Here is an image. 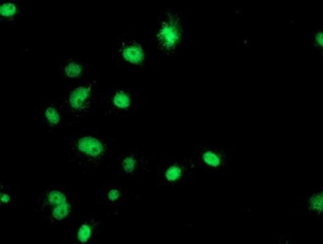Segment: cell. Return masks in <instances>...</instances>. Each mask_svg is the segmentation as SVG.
<instances>
[{
    "mask_svg": "<svg viewBox=\"0 0 323 244\" xmlns=\"http://www.w3.org/2000/svg\"><path fill=\"white\" fill-rule=\"evenodd\" d=\"M188 39L187 22L183 12L165 8L156 17L151 44L161 57L172 58L184 50Z\"/></svg>",
    "mask_w": 323,
    "mask_h": 244,
    "instance_id": "obj_1",
    "label": "cell"
},
{
    "mask_svg": "<svg viewBox=\"0 0 323 244\" xmlns=\"http://www.w3.org/2000/svg\"><path fill=\"white\" fill-rule=\"evenodd\" d=\"M67 149L70 161L87 171L101 167L112 151L109 140L94 131L74 135L68 141Z\"/></svg>",
    "mask_w": 323,
    "mask_h": 244,
    "instance_id": "obj_2",
    "label": "cell"
},
{
    "mask_svg": "<svg viewBox=\"0 0 323 244\" xmlns=\"http://www.w3.org/2000/svg\"><path fill=\"white\" fill-rule=\"evenodd\" d=\"M98 99V81L93 78L79 81L66 88L60 102L67 120L75 122L87 117Z\"/></svg>",
    "mask_w": 323,
    "mask_h": 244,
    "instance_id": "obj_3",
    "label": "cell"
},
{
    "mask_svg": "<svg viewBox=\"0 0 323 244\" xmlns=\"http://www.w3.org/2000/svg\"><path fill=\"white\" fill-rule=\"evenodd\" d=\"M75 207L70 191L61 186L43 189L36 200V210L51 225L68 222L73 216Z\"/></svg>",
    "mask_w": 323,
    "mask_h": 244,
    "instance_id": "obj_4",
    "label": "cell"
},
{
    "mask_svg": "<svg viewBox=\"0 0 323 244\" xmlns=\"http://www.w3.org/2000/svg\"><path fill=\"white\" fill-rule=\"evenodd\" d=\"M111 58L121 68L140 71L150 63L148 45L143 40L130 35H122L116 39L111 48Z\"/></svg>",
    "mask_w": 323,
    "mask_h": 244,
    "instance_id": "obj_5",
    "label": "cell"
},
{
    "mask_svg": "<svg viewBox=\"0 0 323 244\" xmlns=\"http://www.w3.org/2000/svg\"><path fill=\"white\" fill-rule=\"evenodd\" d=\"M197 170L191 156L167 157L158 166L157 185L162 188L182 186L193 180Z\"/></svg>",
    "mask_w": 323,
    "mask_h": 244,
    "instance_id": "obj_6",
    "label": "cell"
},
{
    "mask_svg": "<svg viewBox=\"0 0 323 244\" xmlns=\"http://www.w3.org/2000/svg\"><path fill=\"white\" fill-rule=\"evenodd\" d=\"M106 117L125 118L135 114L138 107V93L130 87L107 89L100 99Z\"/></svg>",
    "mask_w": 323,
    "mask_h": 244,
    "instance_id": "obj_7",
    "label": "cell"
},
{
    "mask_svg": "<svg viewBox=\"0 0 323 244\" xmlns=\"http://www.w3.org/2000/svg\"><path fill=\"white\" fill-rule=\"evenodd\" d=\"M191 157L197 169L205 173L223 174L229 167V152L221 146L199 142L195 145Z\"/></svg>",
    "mask_w": 323,
    "mask_h": 244,
    "instance_id": "obj_8",
    "label": "cell"
},
{
    "mask_svg": "<svg viewBox=\"0 0 323 244\" xmlns=\"http://www.w3.org/2000/svg\"><path fill=\"white\" fill-rule=\"evenodd\" d=\"M119 172L127 177L142 176L151 171V161L148 157L141 154L138 150L130 148L118 158Z\"/></svg>",
    "mask_w": 323,
    "mask_h": 244,
    "instance_id": "obj_9",
    "label": "cell"
},
{
    "mask_svg": "<svg viewBox=\"0 0 323 244\" xmlns=\"http://www.w3.org/2000/svg\"><path fill=\"white\" fill-rule=\"evenodd\" d=\"M88 63L80 56L72 55L64 59L58 67L60 78L71 81H82L89 71Z\"/></svg>",
    "mask_w": 323,
    "mask_h": 244,
    "instance_id": "obj_10",
    "label": "cell"
},
{
    "mask_svg": "<svg viewBox=\"0 0 323 244\" xmlns=\"http://www.w3.org/2000/svg\"><path fill=\"white\" fill-rule=\"evenodd\" d=\"M102 225V221L94 217L83 219L75 226L71 235L75 244H93Z\"/></svg>",
    "mask_w": 323,
    "mask_h": 244,
    "instance_id": "obj_11",
    "label": "cell"
},
{
    "mask_svg": "<svg viewBox=\"0 0 323 244\" xmlns=\"http://www.w3.org/2000/svg\"><path fill=\"white\" fill-rule=\"evenodd\" d=\"M39 113L41 124L50 131L61 127L67 120L60 101L45 103L40 107Z\"/></svg>",
    "mask_w": 323,
    "mask_h": 244,
    "instance_id": "obj_12",
    "label": "cell"
},
{
    "mask_svg": "<svg viewBox=\"0 0 323 244\" xmlns=\"http://www.w3.org/2000/svg\"><path fill=\"white\" fill-rule=\"evenodd\" d=\"M21 10V4L18 0H0V22L5 24L14 23L19 18Z\"/></svg>",
    "mask_w": 323,
    "mask_h": 244,
    "instance_id": "obj_13",
    "label": "cell"
},
{
    "mask_svg": "<svg viewBox=\"0 0 323 244\" xmlns=\"http://www.w3.org/2000/svg\"><path fill=\"white\" fill-rule=\"evenodd\" d=\"M101 197L108 206L119 205L126 198L127 190L117 183H111L103 188Z\"/></svg>",
    "mask_w": 323,
    "mask_h": 244,
    "instance_id": "obj_14",
    "label": "cell"
},
{
    "mask_svg": "<svg viewBox=\"0 0 323 244\" xmlns=\"http://www.w3.org/2000/svg\"><path fill=\"white\" fill-rule=\"evenodd\" d=\"M308 210L313 215L320 217L323 213V191H316L309 197Z\"/></svg>",
    "mask_w": 323,
    "mask_h": 244,
    "instance_id": "obj_15",
    "label": "cell"
},
{
    "mask_svg": "<svg viewBox=\"0 0 323 244\" xmlns=\"http://www.w3.org/2000/svg\"><path fill=\"white\" fill-rule=\"evenodd\" d=\"M16 195L10 188L2 182H0V205L8 207L14 205Z\"/></svg>",
    "mask_w": 323,
    "mask_h": 244,
    "instance_id": "obj_16",
    "label": "cell"
}]
</instances>
